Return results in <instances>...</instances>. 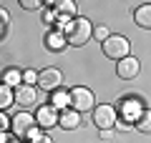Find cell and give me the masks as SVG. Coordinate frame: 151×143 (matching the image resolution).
<instances>
[{"instance_id":"8","label":"cell","mask_w":151,"mask_h":143,"mask_svg":"<svg viewBox=\"0 0 151 143\" xmlns=\"http://www.w3.org/2000/svg\"><path fill=\"white\" fill-rule=\"evenodd\" d=\"M116 73H119L121 80H134L136 75L141 73V63H139V58L129 55V58L119 60V63H116Z\"/></svg>"},{"instance_id":"9","label":"cell","mask_w":151,"mask_h":143,"mask_svg":"<svg viewBox=\"0 0 151 143\" xmlns=\"http://www.w3.org/2000/svg\"><path fill=\"white\" fill-rule=\"evenodd\" d=\"M58 113L60 111H55L53 106H38V111H35V123H38V128H53V126H58Z\"/></svg>"},{"instance_id":"6","label":"cell","mask_w":151,"mask_h":143,"mask_svg":"<svg viewBox=\"0 0 151 143\" xmlns=\"http://www.w3.org/2000/svg\"><path fill=\"white\" fill-rule=\"evenodd\" d=\"M35 126H38L35 116L28 113V111H20V113H15V116H10V131H13V136L20 138V141H25L28 133H30Z\"/></svg>"},{"instance_id":"24","label":"cell","mask_w":151,"mask_h":143,"mask_svg":"<svg viewBox=\"0 0 151 143\" xmlns=\"http://www.w3.org/2000/svg\"><path fill=\"white\" fill-rule=\"evenodd\" d=\"M13 136H8V133H0V143H10Z\"/></svg>"},{"instance_id":"13","label":"cell","mask_w":151,"mask_h":143,"mask_svg":"<svg viewBox=\"0 0 151 143\" xmlns=\"http://www.w3.org/2000/svg\"><path fill=\"white\" fill-rule=\"evenodd\" d=\"M0 83L8 85V88H13V90L20 88V85H23V70L20 68H13V65L5 68L3 73H0Z\"/></svg>"},{"instance_id":"27","label":"cell","mask_w":151,"mask_h":143,"mask_svg":"<svg viewBox=\"0 0 151 143\" xmlns=\"http://www.w3.org/2000/svg\"><path fill=\"white\" fill-rule=\"evenodd\" d=\"M10 143H25V141H20V138H15V136H13V141Z\"/></svg>"},{"instance_id":"5","label":"cell","mask_w":151,"mask_h":143,"mask_svg":"<svg viewBox=\"0 0 151 143\" xmlns=\"http://www.w3.org/2000/svg\"><path fill=\"white\" fill-rule=\"evenodd\" d=\"M144 111H146L144 103H141V98H136V95H129V98H124V101L116 106L119 118H121V121H126V123H131V126L141 118V113H144Z\"/></svg>"},{"instance_id":"25","label":"cell","mask_w":151,"mask_h":143,"mask_svg":"<svg viewBox=\"0 0 151 143\" xmlns=\"http://www.w3.org/2000/svg\"><path fill=\"white\" fill-rule=\"evenodd\" d=\"M35 143H55V141H53V138H50V136H48V133H45V136H43V138H40V141H35Z\"/></svg>"},{"instance_id":"21","label":"cell","mask_w":151,"mask_h":143,"mask_svg":"<svg viewBox=\"0 0 151 143\" xmlns=\"http://www.w3.org/2000/svg\"><path fill=\"white\" fill-rule=\"evenodd\" d=\"M20 8H25V10H40L43 3L40 0H20Z\"/></svg>"},{"instance_id":"10","label":"cell","mask_w":151,"mask_h":143,"mask_svg":"<svg viewBox=\"0 0 151 143\" xmlns=\"http://www.w3.org/2000/svg\"><path fill=\"white\" fill-rule=\"evenodd\" d=\"M38 101V85H20V88H15V103L23 108H30L35 106Z\"/></svg>"},{"instance_id":"26","label":"cell","mask_w":151,"mask_h":143,"mask_svg":"<svg viewBox=\"0 0 151 143\" xmlns=\"http://www.w3.org/2000/svg\"><path fill=\"white\" fill-rule=\"evenodd\" d=\"M101 138H103V141H108V138H113V131H101Z\"/></svg>"},{"instance_id":"17","label":"cell","mask_w":151,"mask_h":143,"mask_svg":"<svg viewBox=\"0 0 151 143\" xmlns=\"http://www.w3.org/2000/svg\"><path fill=\"white\" fill-rule=\"evenodd\" d=\"M134 128H136L139 133H151V111H149V108L141 113V118L134 123Z\"/></svg>"},{"instance_id":"22","label":"cell","mask_w":151,"mask_h":143,"mask_svg":"<svg viewBox=\"0 0 151 143\" xmlns=\"http://www.w3.org/2000/svg\"><path fill=\"white\" fill-rule=\"evenodd\" d=\"M10 131V116L5 111H0V133H8Z\"/></svg>"},{"instance_id":"3","label":"cell","mask_w":151,"mask_h":143,"mask_svg":"<svg viewBox=\"0 0 151 143\" xmlns=\"http://www.w3.org/2000/svg\"><path fill=\"white\" fill-rule=\"evenodd\" d=\"M91 121L98 131H113L116 128V121H119V113H116V106L111 103H101L91 111Z\"/></svg>"},{"instance_id":"16","label":"cell","mask_w":151,"mask_h":143,"mask_svg":"<svg viewBox=\"0 0 151 143\" xmlns=\"http://www.w3.org/2000/svg\"><path fill=\"white\" fill-rule=\"evenodd\" d=\"M13 103H15V90L0 83V111H8Z\"/></svg>"},{"instance_id":"23","label":"cell","mask_w":151,"mask_h":143,"mask_svg":"<svg viewBox=\"0 0 151 143\" xmlns=\"http://www.w3.org/2000/svg\"><path fill=\"white\" fill-rule=\"evenodd\" d=\"M131 128H134V126H131V123H126V121H121V118L116 121V131H131Z\"/></svg>"},{"instance_id":"20","label":"cell","mask_w":151,"mask_h":143,"mask_svg":"<svg viewBox=\"0 0 151 143\" xmlns=\"http://www.w3.org/2000/svg\"><path fill=\"white\" fill-rule=\"evenodd\" d=\"M93 38H96L98 43H106L108 38H111V30H108L106 25H96L93 28Z\"/></svg>"},{"instance_id":"18","label":"cell","mask_w":151,"mask_h":143,"mask_svg":"<svg viewBox=\"0 0 151 143\" xmlns=\"http://www.w3.org/2000/svg\"><path fill=\"white\" fill-rule=\"evenodd\" d=\"M8 30H10V13L5 8H0V40L8 35Z\"/></svg>"},{"instance_id":"12","label":"cell","mask_w":151,"mask_h":143,"mask_svg":"<svg viewBox=\"0 0 151 143\" xmlns=\"http://www.w3.org/2000/svg\"><path fill=\"white\" fill-rule=\"evenodd\" d=\"M43 43H45V48H48L50 53H60L63 48H68V40H65V35L60 30H48Z\"/></svg>"},{"instance_id":"7","label":"cell","mask_w":151,"mask_h":143,"mask_svg":"<svg viewBox=\"0 0 151 143\" xmlns=\"http://www.w3.org/2000/svg\"><path fill=\"white\" fill-rule=\"evenodd\" d=\"M60 80H63V73L58 68H45L38 73V88L40 90H58L60 88Z\"/></svg>"},{"instance_id":"15","label":"cell","mask_w":151,"mask_h":143,"mask_svg":"<svg viewBox=\"0 0 151 143\" xmlns=\"http://www.w3.org/2000/svg\"><path fill=\"white\" fill-rule=\"evenodd\" d=\"M50 106L55 108V111H65V108H70V90H53V95H50Z\"/></svg>"},{"instance_id":"2","label":"cell","mask_w":151,"mask_h":143,"mask_svg":"<svg viewBox=\"0 0 151 143\" xmlns=\"http://www.w3.org/2000/svg\"><path fill=\"white\" fill-rule=\"evenodd\" d=\"M101 50H103V55L106 58H111V60H124V58H129L131 55V43H129V38L126 35H119V33H111V38H108L106 43H101Z\"/></svg>"},{"instance_id":"14","label":"cell","mask_w":151,"mask_h":143,"mask_svg":"<svg viewBox=\"0 0 151 143\" xmlns=\"http://www.w3.org/2000/svg\"><path fill=\"white\" fill-rule=\"evenodd\" d=\"M134 23L144 30H151V3H144L134 10Z\"/></svg>"},{"instance_id":"11","label":"cell","mask_w":151,"mask_h":143,"mask_svg":"<svg viewBox=\"0 0 151 143\" xmlns=\"http://www.w3.org/2000/svg\"><path fill=\"white\" fill-rule=\"evenodd\" d=\"M58 126L63 131H76V128L81 126V113H76L73 108H65V111L58 113Z\"/></svg>"},{"instance_id":"1","label":"cell","mask_w":151,"mask_h":143,"mask_svg":"<svg viewBox=\"0 0 151 143\" xmlns=\"http://www.w3.org/2000/svg\"><path fill=\"white\" fill-rule=\"evenodd\" d=\"M60 33L65 35V40H68L70 48H83V45L93 38V25H91L88 18H81V15H78V18H73V20L65 23Z\"/></svg>"},{"instance_id":"4","label":"cell","mask_w":151,"mask_h":143,"mask_svg":"<svg viewBox=\"0 0 151 143\" xmlns=\"http://www.w3.org/2000/svg\"><path fill=\"white\" fill-rule=\"evenodd\" d=\"M70 108L76 113H91L96 108V95L86 85H73L70 88Z\"/></svg>"},{"instance_id":"19","label":"cell","mask_w":151,"mask_h":143,"mask_svg":"<svg viewBox=\"0 0 151 143\" xmlns=\"http://www.w3.org/2000/svg\"><path fill=\"white\" fill-rule=\"evenodd\" d=\"M38 73L40 70L35 68H25L23 70V85H38Z\"/></svg>"}]
</instances>
